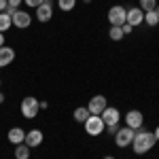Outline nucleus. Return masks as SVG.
Segmentation results:
<instances>
[{"label": "nucleus", "instance_id": "obj_1", "mask_svg": "<svg viewBox=\"0 0 159 159\" xmlns=\"http://www.w3.org/2000/svg\"><path fill=\"white\" fill-rule=\"evenodd\" d=\"M138 134H134V140H132V148H134L136 155H144L148 153L151 148L157 144V138L153 132H148L144 127H140V129H136Z\"/></svg>", "mask_w": 159, "mask_h": 159}, {"label": "nucleus", "instance_id": "obj_2", "mask_svg": "<svg viewBox=\"0 0 159 159\" xmlns=\"http://www.w3.org/2000/svg\"><path fill=\"white\" fill-rule=\"evenodd\" d=\"M19 110H21V115H24L25 119H34L38 115V110H40V102H38L34 96H25V98L21 100Z\"/></svg>", "mask_w": 159, "mask_h": 159}, {"label": "nucleus", "instance_id": "obj_3", "mask_svg": "<svg viewBox=\"0 0 159 159\" xmlns=\"http://www.w3.org/2000/svg\"><path fill=\"white\" fill-rule=\"evenodd\" d=\"M106 129V125L102 121V117L100 115H89V119L85 121V132L89 136H100L102 132Z\"/></svg>", "mask_w": 159, "mask_h": 159}, {"label": "nucleus", "instance_id": "obj_4", "mask_svg": "<svg viewBox=\"0 0 159 159\" xmlns=\"http://www.w3.org/2000/svg\"><path fill=\"white\" fill-rule=\"evenodd\" d=\"M125 17H127V9H123L121 4H115V7H110V9H108V21H110V25L121 28V25L125 24Z\"/></svg>", "mask_w": 159, "mask_h": 159}, {"label": "nucleus", "instance_id": "obj_5", "mask_svg": "<svg viewBox=\"0 0 159 159\" xmlns=\"http://www.w3.org/2000/svg\"><path fill=\"white\" fill-rule=\"evenodd\" d=\"M134 129H129L127 125L125 127H119V132L115 134V142H117V147L119 148H125V147H129L132 144V140H134Z\"/></svg>", "mask_w": 159, "mask_h": 159}, {"label": "nucleus", "instance_id": "obj_6", "mask_svg": "<svg viewBox=\"0 0 159 159\" xmlns=\"http://www.w3.org/2000/svg\"><path fill=\"white\" fill-rule=\"evenodd\" d=\"M11 21H13V25H15V28H19V30H25L28 25L32 24V15H30V13H25V11H19V9H17V11L11 15Z\"/></svg>", "mask_w": 159, "mask_h": 159}, {"label": "nucleus", "instance_id": "obj_7", "mask_svg": "<svg viewBox=\"0 0 159 159\" xmlns=\"http://www.w3.org/2000/svg\"><path fill=\"white\" fill-rule=\"evenodd\" d=\"M125 123H127V127L129 129H140L142 125H144V115L140 112V110H129L127 115H125Z\"/></svg>", "mask_w": 159, "mask_h": 159}, {"label": "nucleus", "instance_id": "obj_8", "mask_svg": "<svg viewBox=\"0 0 159 159\" xmlns=\"http://www.w3.org/2000/svg\"><path fill=\"white\" fill-rule=\"evenodd\" d=\"M102 121L104 125H119V119H121V115H119V110L115 108V106H106V108L102 110Z\"/></svg>", "mask_w": 159, "mask_h": 159}, {"label": "nucleus", "instance_id": "obj_9", "mask_svg": "<svg viewBox=\"0 0 159 159\" xmlns=\"http://www.w3.org/2000/svg\"><path fill=\"white\" fill-rule=\"evenodd\" d=\"M108 106V102L104 96H93V98L89 100V104H87V110L91 112V115H102V110Z\"/></svg>", "mask_w": 159, "mask_h": 159}, {"label": "nucleus", "instance_id": "obj_10", "mask_svg": "<svg viewBox=\"0 0 159 159\" xmlns=\"http://www.w3.org/2000/svg\"><path fill=\"white\" fill-rule=\"evenodd\" d=\"M125 24H129L132 28H138L140 24H144V11L138 7V9H129L127 17H125Z\"/></svg>", "mask_w": 159, "mask_h": 159}, {"label": "nucleus", "instance_id": "obj_11", "mask_svg": "<svg viewBox=\"0 0 159 159\" xmlns=\"http://www.w3.org/2000/svg\"><path fill=\"white\" fill-rule=\"evenodd\" d=\"M43 140H45V136H43V132L40 129H30V132H25V144L30 148H36L43 144Z\"/></svg>", "mask_w": 159, "mask_h": 159}, {"label": "nucleus", "instance_id": "obj_12", "mask_svg": "<svg viewBox=\"0 0 159 159\" xmlns=\"http://www.w3.org/2000/svg\"><path fill=\"white\" fill-rule=\"evenodd\" d=\"M51 17H53V4L45 0V2L36 9V19L40 21V24H45V21H49Z\"/></svg>", "mask_w": 159, "mask_h": 159}, {"label": "nucleus", "instance_id": "obj_13", "mask_svg": "<svg viewBox=\"0 0 159 159\" xmlns=\"http://www.w3.org/2000/svg\"><path fill=\"white\" fill-rule=\"evenodd\" d=\"M7 138H9V142H11V144L17 147V144H21V142L25 140V132L21 129V127H11V129H9V134H7Z\"/></svg>", "mask_w": 159, "mask_h": 159}, {"label": "nucleus", "instance_id": "obj_14", "mask_svg": "<svg viewBox=\"0 0 159 159\" xmlns=\"http://www.w3.org/2000/svg\"><path fill=\"white\" fill-rule=\"evenodd\" d=\"M13 60H15V51L11 47H0V68L13 64Z\"/></svg>", "mask_w": 159, "mask_h": 159}, {"label": "nucleus", "instance_id": "obj_15", "mask_svg": "<svg viewBox=\"0 0 159 159\" xmlns=\"http://www.w3.org/2000/svg\"><path fill=\"white\" fill-rule=\"evenodd\" d=\"M74 121H79V123H85L87 119H89V110H87V106H79V108H74Z\"/></svg>", "mask_w": 159, "mask_h": 159}, {"label": "nucleus", "instance_id": "obj_16", "mask_svg": "<svg viewBox=\"0 0 159 159\" xmlns=\"http://www.w3.org/2000/svg\"><path fill=\"white\" fill-rule=\"evenodd\" d=\"M15 159H30V147L25 142L15 147Z\"/></svg>", "mask_w": 159, "mask_h": 159}, {"label": "nucleus", "instance_id": "obj_17", "mask_svg": "<svg viewBox=\"0 0 159 159\" xmlns=\"http://www.w3.org/2000/svg\"><path fill=\"white\" fill-rule=\"evenodd\" d=\"M11 25H13L11 15H9V13H0V32L4 34V30H9Z\"/></svg>", "mask_w": 159, "mask_h": 159}, {"label": "nucleus", "instance_id": "obj_18", "mask_svg": "<svg viewBox=\"0 0 159 159\" xmlns=\"http://www.w3.org/2000/svg\"><path fill=\"white\" fill-rule=\"evenodd\" d=\"M144 24H147V25H151V28H155V25L159 24L157 13H155V11H148V13H144Z\"/></svg>", "mask_w": 159, "mask_h": 159}, {"label": "nucleus", "instance_id": "obj_19", "mask_svg": "<svg viewBox=\"0 0 159 159\" xmlns=\"http://www.w3.org/2000/svg\"><path fill=\"white\" fill-rule=\"evenodd\" d=\"M108 36H110V40H115V43H117V40H121V38L125 36V34H123V30H121V28H117V25H110Z\"/></svg>", "mask_w": 159, "mask_h": 159}, {"label": "nucleus", "instance_id": "obj_20", "mask_svg": "<svg viewBox=\"0 0 159 159\" xmlns=\"http://www.w3.org/2000/svg\"><path fill=\"white\" fill-rule=\"evenodd\" d=\"M155 7H157V0H140V9L144 13L155 11Z\"/></svg>", "mask_w": 159, "mask_h": 159}, {"label": "nucleus", "instance_id": "obj_21", "mask_svg": "<svg viewBox=\"0 0 159 159\" xmlns=\"http://www.w3.org/2000/svg\"><path fill=\"white\" fill-rule=\"evenodd\" d=\"M57 4H60V9L64 13H68V11H72V9H74L76 0H57Z\"/></svg>", "mask_w": 159, "mask_h": 159}, {"label": "nucleus", "instance_id": "obj_22", "mask_svg": "<svg viewBox=\"0 0 159 159\" xmlns=\"http://www.w3.org/2000/svg\"><path fill=\"white\" fill-rule=\"evenodd\" d=\"M24 2L28 4V7H34V9H38V7L45 2V0H24Z\"/></svg>", "mask_w": 159, "mask_h": 159}, {"label": "nucleus", "instance_id": "obj_23", "mask_svg": "<svg viewBox=\"0 0 159 159\" xmlns=\"http://www.w3.org/2000/svg\"><path fill=\"white\" fill-rule=\"evenodd\" d=\"M104 132H108L110 136H115L117 132H119V125H106V129H104Z\"/></svg>", "mask_w": 159, "mask_h": 159}, {"label": "nucleus", "instance_id": "obj_24", "mask_svg": "<svg viewBox=\"0 0 159 159\" xmlns=\"http://www.w3.org/2000/svg\"><path fill=\"white\" fill-rule=\"evenodd\" d=\"M121 30H123V34H132V32H134V28H132L129 24H123V25H121Z\"/></svg>", "mask_w": 159, "mask_h": 159}, {"label": "nucleus", "instance_id": "obj_25", "mask_svg": "<svg viewBox=\"0 0 159 159\" xmlns=\"http://www.w3.org/2000/svg\"><path fill=\"white\" fill-rule=\"evenodd\" d=\"M7 2H9V7H11V9H17V7H19L24 0H7Z\"/></svg>", "mask_w": 159, "mask_h": 159}, {"label": "nucleus", "instance_id": "obj_26", "mask_svg": "<svg viewBox=\"0 0 159 159\" xmlns=\"http://www.w3.org/2000/svg\"><path fill=\"white\" fill-rule=\"evenodd\" d=\"M7 9H9V2L7 0H0V13H4Z\"/></svg>", "mask_w": 159, "mask_h": 159}, {"label": "nucleus", "instance_id": "obj_27", "mask_svg": "<svg viewBox=\"0 0 159 159\" xmlns=\"http://www.w3.org/2000/svg\"><path fill=\"white\" fill-rule=\"evenodd\" d=\"M0 47H4V34L0 32Z\"/></svg>", "mask_w": 159, "mask_h": 159}, {"label": "nucleus", "instance_id": "obj_28", "mask_svg": "<svg viewBox=\"0 0 159 159\" xmlns=\"http://www.w3.org/2000/svg\"><path fill=\"white\" fill-rule=\"evenodd\" d=\"M153 134H155V138H157V142H159V125H157V129H155Z\"/></svg>", "mask_w": 159, "mask_h": 159}, {"label": "nucleus", "instance_id": "obj_29", "mask_svg": "<svg viewBox=\"0 0 159 159\" xmlns=\"http://www.w3.org/2000/svg\"><path fill=\"white\" fill-rule=\"evenodd\" d=\"M2 102H4V93L0 91V104H2Z\"/></svg>", "mask_w": 159, "mask_h": 159}, {"label": "nucleus", "instance_id": "obj_30", "mask_svg": "<svg viewBox=\"0 0 159 159\" xmlns=\"http://www.w3.org/2000/svg\"><path fill=\"white\" fill-rule=\"evenodd\" d=\"M155 13H157V17H159V4H157V7H155Z\"/></svg>", "mask_w": 159, "mask_h": 159}, {"label": "nucleus", "instance_id": "obj_31", "mask_svg": "<svg viewBox=\"0 0 159 159\" xmlns=\"http://www.w3.org/2000/svg\"><path fill=\"white\" fill-rule=\"evenodd\" d=\"M104 159H115V157H110V155H106V157H104Z\"/></svg>", "mask_w": 159, "mask_h": 159}, {"label": "nucleus", "instance_id": "obj_32", "mask_svg": "<svg viewBox=\"0 0 159 159\" xmlns=\"http://www.w3.org/2000/svg\"><path fill=\"white\" fill-rule=\"evenodd\" d=\"M47 2H53V0H47Z\"/></svg>", "mask_w": 159, "mask_h": 159}, {"label": "nucleus", "instance_id": "obj_33", "mask_svg": "<svg viewBox=\"0 0 159 159\" xmlns=\"http://www.w3.org/2000/svg\"><path fill=\"white\" fill-rule=\"evenodd\" d=\"M0 83H2V81H0Z\"/></svg>", "mask_w": 159, "mask_h": 159}]
</instances>
